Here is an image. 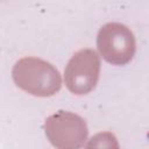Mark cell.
Returning <instances> with one entry per match:
<instances>
[{
    "label": "cell",
    "instance_id": "1",
    "mask_svg": "<svg viewBox=\"0 0 149 149\" xmlns=\"http://www.w3.org/2000/svg\"><path fill=\"white\" fill-rule=\"evenodd\" d=\"M12 77L20 88L35 97H51L62 86L61 74L57 69L36 57L19 59L13 66Z\"/></svg>",
    "mask_w": 149,
    "mask_h": 149
},
{
    "label": "cell",
    "instance_id": "4",
    "mask_svg": "<svg viewBox=\"0 0 149 149\" xmlns=\"http://www.w3.org/2000/svg\"><path fill=\"white\" fill-rule=\"evenodd\" d=\"M100 58L92 49H80L70 58L64 72L66 87L77 95L90 93L97 85Z\"/></svg>",
    "mask_w": 149,
    "mask_h": 149
},
{
    "label": "cell",
    "instance_id": "2",
    "mask_svg": "<svg viewBox=\"0 0 149 149\" xmlns=\"http://www.w3.org/2000/svg\"><path fill=\"white\" fill-rule=\"evenodd\" d=\"M44 132L56 149H79L87 139L85 120L76 113L58 111L44 121Z\"/></svg>",
    "mask_w": 149,
    "mask_h": 149
},
{
    "label": "cell",
    "instance_id": "3",
    "mask_svg": "<svg viewBox=\"0 0 149 149\" xmlns=\"http://www.w3.org/2000/svg\"><path fill=\"white\" fill-rule=\"evenodd\" d=\"M97 47L106 62L113 65H125L134 57L135 38L125 24L108 22L98 33Z\"/></svg>",
    "mask_w": 149,
    "mask_h": 149
},
{
    "label": "cell",
    "instance_id": "5",
    "mask_svg": "<svg viewBox=\"0 0 149 149\" xmlns=\"http://www.w3.org/2000/svg\"><path fill=\"white\" fill-rule=\"evenodd\" d=\"M85 149H120V147L114 134L111 132H101L88 140Z\"/></svg>",
    "mask_w": 149,
    "mask_h": 149
}]
</instances>
